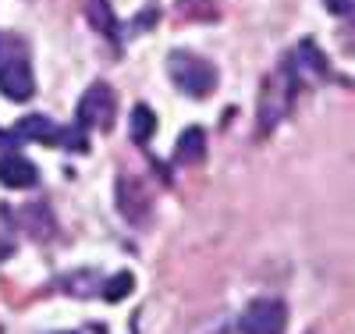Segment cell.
I'll return each instance as SVG.
<instances>
[{"mask_svg":"<svg viewBox=\"0 0 355 334\" xmlns=\"http://www.w3.org/2000/svg\"><path fill=\"white\" fill-rule=\"evenodd\" d=\"M153 132H157V114H153V107L135 103V107H132V139H135L139 146H146V142L153 139Z\"/></svg>","mask_w":355,"mask_h":334,"instance_id":"obj_11","label":"cell"},{"mask_svg":"<svg viewBox=\"0 0 355 334\" xmlns=\"http://www.w3.org/2000/svg\"><path fill=\"white\" fill-rule=\"evenodd\" d=\"M15 253V217L11 206H0V260H8Z\"/></svg>","mask_w":355,"mask_h":334,"instance_id":"obj_13","label":"cell"},{"mask_svg":"<svg viewBox=\"0 0 355 334\" xmlns=\"http://www.w3.org/2000/svg\"><path fill=\"white\" fill-rule=\"evenodd\" d=\"M117 210H121V217L132 221V224L150 221V210H153L150 189H146L139 178H128V174L117 178Z\"/></svg>","mask_w":355,"mask_h":334,"instance_id":"obj_7","label":"cell"},{"mask_svg":"<svg viewBox=\"0 0 355 334\" xmlns=\"http://www.w3.org/2000/svg\"><path fill=\"white\" fill-rule=\"evenodd\" d=\"M202 153H206V132L202 128H185L178 135V146H174L178 164H199Z\"/></svg>","mask_w":355,"mask_h":334,"instance_id":"obj_9","label":"cell"},{"mask_svg":"<svg viewBox=\"0 0 355 334\" xmlns=\"http://www.w3.org/2000/svg\"><path fill=\"white\" fill-rule=\"evenodd\" d=\"M15 135H18V139H36V142H46V146H68V149H75V153H85V149H89L85 128H78V125L61 128V125H53V121L43 117V114L21 117L18 128H15Z\"/></svg>","mask_w":355,"mask_h":334,"instance_id":"obj_4","label":"cell"},{"mask_svg":"<svg viewBox=\"0 0 355 334\" xmlns=\"http://www.w3.org/2000/svg\"><path fill=\"white\" fill-rule=\"evenodd\" d=\"M0 93L15 103L36 93L33 57H28L25 40H18L15 33H0Z\"/></svg>","mask_w":355,"mask_h":334,"instance_id":"obj_1","label":"cell"},{"mask_svg":"<svg viewBox=\"0 0 355 334\" xmlns=\"http://www.w3.org/2000/svg\"><path fill=\"white\" fill-rule=\"evenodd\" d=\"M132 288H135L132 274H117L114 281H107V285H103V299H107V302H121Z\"/></svg>","mask_w":355,"mask_h":334,"instance_id":"obj_14","label":"cell"},{"mask_svg":"<svg viewBox=\"0 0 355 334\" xmlns=\"http://www.w3.org/2000/svg\"><path fill=\"white\" fill-rule=\"evenodd\" d=\"M242 334H284V324H288V306L281 299H256L245 306L242 313Z\"/></svg>","mask_w":355,"mask_h":334,"instance_id":"obj_6","label":"cell"},{"mask_svg":"<svg viewBox=\"0 0 355 334\" xmlns=\"http://www.w3.org/2000/svg\"><path fill=\"white\" fill-rule=\"evenodd\" d=\"M0 181H4L8 189H33L40 181V171L33 160H25L18 149H8V153H0Z\"/></svg>","mask_w":355,"mask_h":334,"instance_id":"obj_8","label":"cell"},{"mask_svg":"<svg viewBox=\"0 0 355 334\" xmlns=\"http://www.w3.org/2000/svg\"><path fill=\"white\" fill-rule=\"evenodd\" d=\"M167 75L192 100H202L217 89V68L192 50H171L167 53Z\"/></svg>","mask_w":355,"mask_h":334,"instance_id":"obj_2","label":"cell"},{"mask_svg":"<svg viewBox=\"0 0 355 334\" xmlns=\"http://www.w3.org/2000/svg\"><path fill=\"white\" fill-rule=\"evenodd\" d=\"M85 18H89V25H93V28H100L103 36L117 40V18H114L107 0H89V4H85Z\"/></svg>","mask_w":355,"mask_h":334,"instance_id":"obj_10","label":"cell"},{"mask_svg":"<svg viewBox=\"0 0 355 334\" xmlns=\"http://www.w3.org/2000/svg\"><path fill=\"white\" fill-rule=\"evenodd\" d=\"M18 146V135L15 132H0V153H8V149Z\"/></svg>","mask_w":355,"mask_h":334,"instance_id":"obj_15","label":"cell"},{"mask_svg":"<svg viewBox=\"0 0 355 334\" xmlns=\"http://www.w3.org/2000/svg\"><path fill=\"white\" fill-rule=\"evenodd\" d=\"M291 97H295V68L281 65L274 75H266L263 93H259V132H270L277 121H284V114L291 110Z\"/></svg>","mask_w":355,"mask_h":334,"instance_id":"obj_3","label":"cell"},{"mask_svg":"<svg viewBox=\"0 0 355 334\" xmlns=\"http://www.w3.org/2000/svg\"><path fill=\"white\" fill-rule=\"evenodd\" d=\"M114 110H117V97H114V89L107 82H93L82 93L78 100V117H75V125L78 128H110V121H114Z\"/></svg>","mask_w":355,"mask_h":334,"instance_id":"obj_5","label":"cell"},{"mask_svg":"<svg viewBox=\"0 0 355 334\" xmlns=\"http://www.w3.org/2000/svg\"><path fill=\"white\" fill-rule=\"evenodd\" d=\"M21 221H25V228H33V231L40 235V242H46V238L53 235V221H50V210H46L43 203H40V206H25Z\"/></svg>","mask_w":355,"mask_h":334,"instance_id":"obj_12","label":"cell"}]
</instances>
